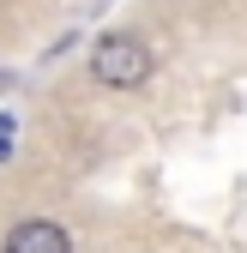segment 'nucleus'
<instances>
[{
    "mask_svg": "<svg viewBox=\"0 0 247 253\" xmlns=\"http://www.w3.org/2000/svg\"><path fill=\"white\" fill-rule=\"evenodd\" d=\"M90 79H103L115 90H133L151 79V48L139 37H127V30H109V37L90 48Z\"/></svg>",
    "mask_w": 247,
    "mask_h": 253,
    "instance_id": "1",
    "label": "nucleus"
},
{
    "mask_svg": "<svg viewBox=\"0 0 247 253\" xmlns=\"http://www.w3.org/2000/svg\"><path fill=\"white\" fill-rule=\"evenodd\" d=\"M12 157V115H0V163Z\"/></svg>",
    "mask_w": 247,
    "mask_h": 253,
    "instance_id": "3",
    "label": "nucleus"
},
{
    "mask_svg": "<svg viewBox=\"0 0 247 253\" xmlns=\"http://www.w3.org/2000/svg\"><path fill=\"white\" fill-rule=\"evenodd\" d=\"M6 253H73L67 229L60 223H42V217H30V223H18L6 235Z\"/></svg>",
    "mask_w": 247,
    "mask_h": 253,
    "instance_id": "2",
    "label": "nucleus"
}]
</instances>
